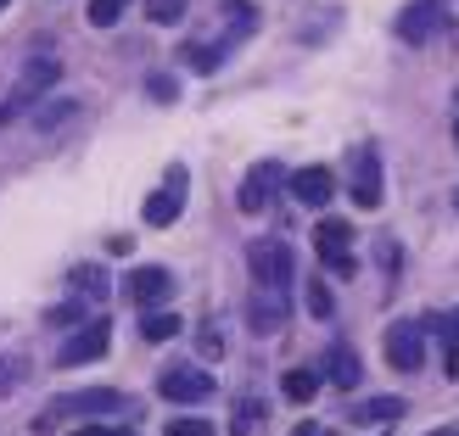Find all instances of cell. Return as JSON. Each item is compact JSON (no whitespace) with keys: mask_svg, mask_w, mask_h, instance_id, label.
Listing matches in <instances>:
<instances>
[{"mask_svg":"<svg viewBox=\"0 0 459 436\" xmlns=\"http://www.w3.org/2000/svg\"><path fill=\"white\" fill-rule=\"evenodd\" d=\"M247 269H252V286H291V246L286 241H252L247 246Z\"/></svg>","mask_w":459,"mask_h":436,"instance_id":"obj_1","label":"cell"},{"mask_svg":"<svg viewBox=\"0 0 459 436\" xmlns=\"http://www.w3.org/2000/svg\"><path fill=\"white\" fill-rule=\"evenodd\" d=\"M420 358H426V325L420 319H393V325H386V363L403 370V375H415Z\"/></svg>","mask_w":459,"mask_h":436,"instance_id":"obj_2","label":"cell"},{"mask_svg":"<svg viewBox=\"0 0 459 436\" xmlns=\"http://www.w3.org/2000/svg\"><path fill=\"white\" fill-rule=\"evenodd\" d=\"M348 196L359 208H381V157H376V146L348 151Z\"/></svg>","mask_w":459,"mask_h":436,"instance_id":"obj_3","label":"cell"},{"mask_svg":"<svg viewBox=\"0 0 459 436\" xmlns=\"http://www.w3.org/2000/svg\"><path fill=\"white\" fill-rule=\"evenodd\" d=\"M314 252H319V263L336 269V274H353V224H342V218H325V224H314Z\"/></svg>","mask_w":459,"mask_h":436,"instance_id":"obj_4","label":"cell"},{"mask_svg":"<svg viewBox=\"0 0 459 436\" xmlns=\"http://www.w3.org/2000/svg\"><path fill=\"white\" fill-rule=\"evenodd\" d=\"M443 29H448V6H443V0H415V6L398 12V39H409V45L437 39Z\"/></svg>","mask_w":459,"mask_h":436,"instance_id":"obj_5","label":"cell"},{"mask_svg":"<svg viewBox=\"0 0 459 436\" xmlns=\"http://www.w3.org/2000/svg\"><path fill=\"white\" fill-rule=\"evenodd\" d=\"M157 392H163L169 403H208L213 398V375L196 370V363H174V370H163Z\"/></svg>","mask_w":459,"mask_h":436,"instance_id":"obj_6","label":"cell"},{"mask_svg":"<svg viewBox=\"0 0 459 436\" xmlns=\"http://www.w3.org/2000/svg\"><path fill=\"white\" fill-rule=\"evenodd\" d=\"M286 325V291L281 286H252L247 296V330L252 336H274Z\"/></svg>","mask_w":459,"mask_h":436,"instance_id":"obj_7","label":"cell"},{"mask_svg":"<svg viewBox=\"0 0 459 436\" xmlns=\"http://www.w3.org/2000/svg\"><path fill=\"white\" fill-rule=\"evenodd\" d=\"M281 179H286V168L281 163H252L247 168V179H241V213H264L269 201H274V191H281Z\"/></svg>","mask_w":459,"mask_h":436,"instance_id":"obj_8","label":"cell"},{"mask_svg":"<svg viewBox=\"0 0 459 436\" xmlns=\"http://www.w3.org/2000/svg\"><path fill=\"white\" fill-rule=\"evenodd\" d=\"M141 213H146L152 229H169L179 213H186V168H169V185H163V191H152Z\"/></svg>","mask_w":459,"mask_h":436,"instance_id":"obj_9","label":"cell"},{"mask_svg":"<svg viewBox=\"0 0 459 436\" xmlns=\"http://www.w3.org/2000/svg\"><path fill=\"white\" fill-rule=\"evenodd\" d=\"M107 347H112V319H90V325H79L74 336L62 341L56 363H90V358H101Z\"/></svg>","mask_w":459,"mask_h":436,"instance_id":"obj_10","label":"cell"},{"mask_svg":"<svg viewBox=\"0 0 459 436\" xmlns=\"http://www.w3.org/2000/svg\"><path fill=\"white\" fill-rule=\"evenodd\" d=\"M56 79H62V62L39 45V51L29 56V67H22V79H17V101H12V112H17V107H29L34 96H45V90H51Z\"/></svg>","mask_w":459,"mask_h":436,"instance_id":"obj_11","label":"cell"},{"mask_svg":"<svg viewBox=\"0 0 459 436\" xmlns=\"http://www.w3.org/2000/svg\"><path fill=\"white\" fill-rule=\"evenodd\" d=\"M331 191H336V179H331L325 163H308V168H297V174H291V196L303 201V208H325Z\"/></svg>","mask_w":459,"mask_h":436,"instance_id":"obj_12","label":"cell"},{"mask_svg":"<svg viewBox=\"0 0 459 436\" xmlns=\"http://www.w3.org/2000/svg\"><path fill=\"white\" fill-rule=\"evenodd\" d=\"M51 408H56V415H112V408H129V398L96 386V392H67V398H56Z\"/></svg>","mask_w":459,"mask_h":436,"instance_id":"obj_13","label":"cell"},{"mask_svg":"<svg viewBox=\"0 0 459 436\" xmlns=\"http://www.w3.org/2000/svg\"><path fill=\"white\" fill-rule=\"evenodd\" d=\"M169 291H174V274H169V269H141V274L129 280V296H134L141 308L169 303Z\"/></svg>","mask_w":459,"mask_h":436,"instance_id":"obj_14","label":"cell"},{"mask_svg":"<svg viewBox=\"0 0 459 436\" xmlns=\"http://www.w3.org/2000/svg\"><path fill=\"white\" fill-rule=\"evenodd\" d=\"M403 398H370V403H359L353 408V425H393V420H403Z\"/></svg>","mask_w":459,"mask_h":436,"instance_id":"obj_15","label":"cell"},{"mask_svg":"<svg viewBox=\"0 0 459 436\" xmlns=\"http://www.w3.org/2000/svg\"><path fill=\"white\" fill-rule=\"evenodd\" d=\"M437 341H443V375L459 380V313H437Z\"/></svg>","mask_w":459,"mask_h":436,"instance_id":"obj_16","label":"cell"},{"mask_svg":"<svg viewBox=\"0 0 459 436\" xmlns=\"http://www.w3.org/2000/svg\"><path fill=\"white\" fill-rule=\"evenodd\" d=\"M325 375H331L336 386H359V353H353V347H331Z\"/></svg>","mask_w":459,"mask_h":436,"instance_id":"obj_17","label":"cell"},{"mask_svg":"<svg viewBox=\"0 0 459 436\" xmlns=\"http://www.w3.org/2000/svg\"><path fill=\"white\" fill-rule=\"evenodd\" d=\"M219 6H224V29H230V39L258 29V12H252V0H219Z\"/></svg>","mask_w":459,"mask_h":436,"instance_id":"obj_18","label":"cell"},{"mask_svg":"<svg viewBox=\"0 0 459 436\" xmlns=\"http://www.w3.org/2000/svg\"><path fill=\"white\" fill-rule=\"evenodd\" d=\"M141 336L146 341H169V336H179V313H163V308H146V319H141Z\"/></svg>","mask_w":459,"mask_h":436,"instance_id":"obj_19","label":"cell"},{"mask_svg":"<svg viewBox=\"0 0 459 436\" xmlns=\"http://www.w3.org/2000/svg\"><path fill=\"white\" fill-rule=\"evenodd\" d=\"M224 62V45H186V67L191 73H213Z\"/></svg>","mask_w":459,"mask_h":436,"instance_id":"obj_20","label":"cell"},{"mask_svg":"<svg viewBox=\"0 0 459 436\" xmlns=\"http://www.w3.org/2000/svg\"><path fill=\"white\" fill-rule=\"evenodd\" d=\"M124 12H129V0H90V22H96V29H112Z\"/></svg>","mask_w":459,"mask_h":436,"instance_id":"obj_21","label":"cell"},{"mask_svg":"<svg viewBox=\"0 0 459 436\" xmlns=\"http://www.w3.org/2000/svg\"><path fill=\"white\" fill-rule=\"evenodd\" d=\"M74 286H79L84 296H107V274H101L96 263H79V269H74Z\"/></svg>","mask_w":459,"mask_h":436,"instance_id":"obj_22","label":"cell"},{"mask_svg":"<svg viewBox=\"0 0 459 436\" xmlns=\"http://www.w3.org/2000/svg\"><path fill=\"white\" fill-rule=\"evenodd\" d=\"M314 392H319V375H314V370H291V375H286V398L308 403Z\"/></svg>","mask_w":459,"mask_h":436,"instance_id":"obj_23","label":"cell"},{"mask_svg":"<svg viewBox=\"0 0 459 436\" xmlns=\"http://www.w3.org/2000/svg\"><path fill=\"white\" fill-rule=\"evenodd\" d=\"M186 6H191V0H146L152 22H163V29H169V22H179V17H186Z\"/></svg>","mask_w":459,"mask_h":436,"instance_id":"obj_24","label":"cell"},{"mask_svg":"<svg viewBox=\"0 0 459 436\" xmlns=\"http://www.w3.org/2000/svg\"><path fill=\"white\" fill-rule=\"evenodd\" d=\"M308 308H314V319H331V313H336L331 286H325V280H308Z\"/></svg>","mask_w":459,"mask_h":436,"instance_id":"obj_25","label":"cell"},{"mask_svg":"<svg viewBox=\"0 0 459 436\" xmlns=\"http://www.w3.org/2000/svg\"><path fill=\"white\" fill-rule=\"evenodd\" d=\"M174 90H179V84H174L169 73H157V79H146V96H152V101H163V107L174 101Z\"/></svg>","mask_w":459,"mask_h":436,"instance_id":"obj_26","label":"cell"},{"mask_svg":"<svg viewBox=\"0 0 459 436\" xmlns=\"http://www.w3.org/2000/svg\"><path fill=\"white\" fill-rule=\"evenodd\" d=\"M17 380H22V363H17V358H6V353H0V398H6V392H12Z\"/></svg>","mask_w":459,"mask_h":436,"instance_id":"obj_27","label":"cell"},{"mask_svg":"<svg viewBox=\"0 0 459 436\" xmlns=\"http://www.w3.org/2000/svg\"><path fill=\"white\" fill-rule=\"evenodd\" d=\"M163 436H213V425H208V420H174Z\"/></svg>","mask_w":459,"mask_h":436,"instance_id":"obj_28","label":"cell"},{"mask_svg":"<svg viewBox=\"0 0 459 436\" xmlns=\"http://www.w3.org/2000/svg\"><path fill=\"white\" fill-rule=\"evenodd\" d=\"M45 319H51L56 330H79V308H74V303H67V308H51Z\"/></svg>","mask_w":459,"mask_h":436,"instance_id":"obj_29","label":"cell"},{"mask_svg":"<svg viewBox=\"0 0 459 436\" xmlns=\"http://www.w3.org/2000/svg\"><path fill=\"white\" fill-rule=\"evenodd\" d=\"M252 425H258V403H241L236 408V436H247Z\"/></svg>","mask_w":459,"mask_h":436,"instance_id":"obj_30","label":"cell"},{"mask_svg":"<svg viewBox=\"0 0 459 436\" xmlns=\"http://www.w3.org/2000/svg\"><path fill=\"white\" fill-rule=\"evenodd\" d=\"M291 436H336V431H325V425H314V420H303V425H297Z\"/></svg>","mask_w":459,"mask_h":436,"instance_id":"obj_31","label":"cell"},{"mask_svg":"<svg viewBox=\"0 0 459 436\" xmlns=\"http://www.w3.org/2000/svg\"><path fill=\"white\" fill-rule=\"evenodd\" d=\"M74 436H134V431H107V425H90V431H74Z\"/></svg>","mask_w":459,"mask_h":436,"instance_id":"obj_32","label":"cell"},{"mask_svg":"<svg viewBox=\"0 0 459 436\" xmlns=\"http://www.w3.org/2000/svg\"><path fill=\"white\" fill-rule=\"evenodd\" d=\"M431 436H459V425H443V431H431Z\"/></svg>","mask_w":459,"mask_h":436,"instance_id":"obj_33","label":"cell"},{"mask_svg":"<svg viewBox=\"0 0 459 436\" xmlns=\"http://www.w3.org/2000/svg\"><path fill=\"white\" fill-rule=\"evenodd\" d=\"M454 146H459V124H454Z\"/></svg>","mask_w":459,"mask_h":436,"instance_id":"obj_34","label":"cell"},{"mask_svg":"<svg viewBox=\"0 0 459 436\" xmlns=\"http://www.w3.org/2000/svg\"><path fill=\"white\" fill-rule=\"evenodd\" d=\"M0 6H6V0H0Z\"/></svg>","mask_w":459,"mask_h":436,"instance_id":"obj_35","label":"cell"},{"mask_svg":"<svg viewBox=\"0 0 459 436\" xmlns=\"http://www.w3.org/2000/svg\"><path fill=\"white\" fill-rule=\"evenodd\" d=\"M454 201H459V196H454Z\"/></svg>","mask_w":459,"mask_h":436,"instance_id":"obj_36","label":"cell"}]
</instances>
